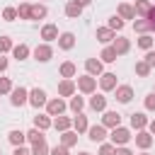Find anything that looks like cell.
Segmentation results:
<instances>
[{
    "instance_id": "19",
    "label": "cell",
    "mask_w": 155,
    "mask_h": 155,
    "mask_svg": "<svg viewBox=\"0 0 155 155\" xmlns=\"http://www.w3.org/2000/svg\"><path fill=\"white\" fill-rule=\"evenodd\" d=\"M90 109L92 111H107V97L104 94H92L90 97Z\"/></svg>"
},
{
    "instance_id": "39",
    "label": "cell",
    "mask_w": 155,
    "mask_h": 155,
    "mask_svg": "<svg viewBox=\"0 0 155 155\" xmlns=\"http://www.w3.org/2000/svg\"><path fill=\"white\" fill-rule=\"evenodd\" d=\"M12 46H15V44H12L10 36H0V56L7 53V51H12Z\"/></svg>"
},
{
    "instance_id": "16",
    "label": "cell",
    "mask_w": 155,
    "mask_h": 155,
    "mask_svg": "<svg viewBox=\"0 0 155 155\" xmlns=\"http://www.w3.org/2000/svg\"><path fill=\"white\" fill-rule=\"evenodd\" d=\"M114 39H116V34H114V31H111L109 27H99V29H97V41H99V44L109 46V44H111Z\"/></svg>"
},
{
    "instance_id": "3",
    "label": "cell",
    "mask_w": 155,
    "mask_h": 155,
    "mask_svg": "<svg viewBox=\"0 0 155 155\" xmlns=\"http://www.w3.org/2000/svg\"><path fill=\"white\" fill-rule=\"evenodd\" d=\"M29 102V90L27 87H12V92H10V104L12 107H22V104H27Z\"/></svg>"
},
{
    "instance_id": "6",
    "label": "cell",
    "mask_w": 155,
    "mask_h": 155,
    "mask_svg": "<svg viewBox=\"0 0 155 155\" xmlns=\"http://www.w3.org/2000/svg\"><path fill=\"white\" fill-rule=\"evenodd\" d=\"M34 58H36L39 63H48V61L53 58V48H51V44H39V46L34 48Z\"/></svg>"
},
{
    "instance_id": "29",
    "label": "cell",
    "mask_w": 155,
    "mask_h": 155,
    "mask_svg": "<svg viewBox=\"0 0 155 155\" xmlns=\"http://www.w3.org/2000/svg\"><path fill=\"white\" fill-rule=\"evenodd\" d=\"M75 143H78V133H75V131H63V133H61V145L73 148Z\"/></svg>"
},
{
    "instance_id": "7",
    "label": "cell",
    "mask_w": 155,
    "mask_h": 155,
    "mask_svg": "<svg viewBox=\"0 0 155 155\" xmlns=\"http://www.w3.org/2000/svg\"><path fill=\"white\" fill-rule=\"evenodd\" d=\"M46 102H48V97H46V92L41 90V87H34V90H29V104L31 107H46Z\"/></svg>"
},
{
    "instance_id": "30",
    "label": "cell",
    "mask_w": 155,
    "mask_h": 155,
    "mask_svg": "<svg viewBox=\"0 0 155 155\" xmlns=\"http://www.w3.org/2000/svg\"><path fill=\"white\" fill-rule=\"evenodd\" d=\"M133 29H136L138 34H150V31H153V27H150V22H148L145 17L136 19V22H133Z\"/></svg>"
},
{
    "instance_id": "35",
    "label": "cell",
    "mask_w": 155,
    "mask_h": 155,
    "mask_svg": "<svg viewBox=\"0 0 155 155\" xmlns=\"http://www.w3.org/2000/svg\"><path fill=\"white\" fill-rule=\"evenodd\" d=\"M68 107H70L75 114H80V111L85 109V99H82V97H78V94H73V97H70V102H68Z\"/></svg>"
},
{
    "instance_id": "20",
    "label": "cell",
    "mask_w": 155,
    "mask_h": 155,
    "mask_svg": "<svg viewBox=\"0 0 155 155\" xmlns=\"http://www.w3.org/2000/svg\"><path fill=\"white\" fill-rule=\"evenodd\" d=\"M51 126H53V119H51L48 114H36V116H34V128L46 131V128H51Z\"/></svg>"
},
{
    "instance_id": "21",
    "label": "cell",
    "mask_w": 155,
    "mask_h": 155,
    "mask_svg": "<svg viewBox=\"0 0 155 155\" xmlns=\"http://www.w3.org/2000/svg\"><path fill=\"white\" fill-rule=\"evenodd\" d=\"M136 145H138V148H143V150H148V148L153 145V136H150L145 128H143V131H138V133H136Z\"/></svg>"
},
{
    "instance_id": "54",
    "label": "cell",
    "mask_w": 155,
    "mask_h": 155,
    "mask_svg": "<svg viewBox=\"0 0 155 155\" xmlns=\"http://www.w3.org/2000/svg\"><path fill=\"white\" fill-rule=\"evenodd\" d=\"M140 155H150V153H140Z\"/></svg>"
},
{
    "instance_id": "1",
    "label": "cell",
    "mask_w": 155,
    "mask_h": 155,
    "mask_svg": "<svg viewBox=\"0 0 155 155\" xmlns=\"http://www.w3.org/2000/svg\"><path fill=\"white\" fill-rule=\"evenodd\" d=\"M109 138H111V145H114V148H121V145H126L133 136H131V131H128L126 126H116V128H111Z\"/></svg>"
},
{
    "instance_id": "10",
    "label": "cell",
    "mask_w": 155,
    "mask_h": 155,
    "mask_svg": "<svg viewBox=\"0 0 155 155\" xmlns=\"http://www.w3.org/2000/svg\"><path fill=\"white\" fill-rule=\"evenodd\" d=\"M102 126H104V128H116V126H121V114H119V111H104Z\"/></svg>"
},
{
    "instance_id": "24",
    "label": "cell",
    "mask_w": 155,
    "mask_h": 155,
    "mask_svg": "<svg viewBox=\"0 0 155 155\" xmlns=\"http://www.w3.org/2000/svg\"><path fill=\"white\" fill-rule=\"evenodd\" d=\"M7 140L17 148V145H24V140H27V133L24 131H19V128H15V131H10L7 133Z\"/></svg>"
},
{
    "instance_id": "27",
    "label": "cell",
    "mask_w": 155,
    "mask_h": 155,
    "mask_svg": "<svg viewBox=\"0 0 155 155\" xmlns=\"http://www.w3.org/2000/svg\"><path fill=\"white\" fill-rule=\"evenodd\" d=\"M29 46L27 44H17V46H12V56L17 58V61H24V58H29Z\"/></svg>"
},
{
    "instance_id": "44",
    "label": "cell",
    "mask_w": 155,
    "mask_h": 155,
    "mask_svg": "<svg viewBox=\"0 0 155 155\" xmlns=\"http://www.w3.org/2000/svg\"><path fill=\"white\" fill-rule=\"evenodd\" d=\"M145 109H148V111H155V92H150V94L145 97Z\"/></svg>"
},
{
    "instance_id": "36",
    "label": "cell",
    "mask_w": 155,
    "mask_h": 155,
    "mask_svg": "<svg viewBox=\"0 0 155 155\" xmlns=\"http://www.w3.org/2000/svg\"><path fill=\"white\" fill-rule=\"evenodd\" d=\"M107 27H109L111 31H121V29H124V19H121V17H116V15H111V17H109V22H107Z\"/></svg>"
},
{
    "instance_id": "13",
    "label": "cell",
    "mask_w": 155,
    "mask_h": 155,
    "mask_svg": "<svg viewBox=\"0 0 155 155\" xmlns=\"http://www.w3.org/2000/svg\"><path fill=\"white\" fill-rule=\"evenodd\" d=\"M75 80H68V78H63L61 82H58V94L61 97H73L75 94Z\"/></svg>"
},
{
    "instance_id": "31",
    "label": "cell",
    "mask_w": 155,
    "mask_h": 155,
    "mask_svg": "<svg viewBox=\"0 0 155 155\" xmlns=\"http://www.w3.org/2000/svg\"><path fill=\"white\" fill-rule=\"evenodd\" d=\"M116 58H119V56H116V51H114L111 46H104L102 53H99V61H102V63H114Z\"/></svg>"
},
{
    "instance_id": "43",
    "label": "cell",
    "mask_w": 155,
    "mask_h": 155,
    "mask_svg": "<svg viewBox=\"0 0 155 155\" xmlns=\"http://www.w3.org/2000/svg\"><path fill=\"white\" fill-rule=\"evenodd\" d=\"M2 19H7V22H15V19H17V10H15V7H5V12H2Z\"/></svg>"
},
{
    "instance_id": "46",
    "label": "cell",
    "mask_w": 155,
    "mask_h": 155,
    "mask_svg": "<svg viewBox=\"0 0 155 155\" xmlns=\"http://www.w3.org/2000/svg\"><path fill=\"white\" fill-rule=\"evenodd\" d=\"M143 61H145L150 68H155V51H153V48H150V51H145V58H143Z\"/></svg>"
},
{
    "instance_id": "26",
    "label": "cell",
    "mask_w": 155,
    "mask_h": 155,
    "mask_svg": "<svg viewBox=\"0 0 155 155\" xmlns=\"http://www.w3.org/2000/svg\"><path fill=\"white\" fill-rule=\"evenodd\" d=\"M65 15H68L70 19H78V17L82 15V7H80L75 0H70V2H65Z\"/></svg>"
},
{
    "instance_id": "28",
    "label": "cell",
    "mask_w": 155,
    "mask_h": 155,
    "mask_svg": "<svg viewBox=\"0 0 155 155\" xmlns=\"http://www.w3.org/2000/svg\"><path fill=\"white\" fill-rule=\"evenodd\" d=\"M75 73H78L75 63H70V61L61 63V78H68V80H73V78H75Z\"/></svg>"
},
{
    "instance_id": "37",
    "label": "cell",
    "mask_w": 155,
    "mask_h": 155,
    "mask_svg": "<svg viewBox=\"0 0 155 155\" xmlns=\"http://www.w3.org/2000/svg\"><path fill=\"white\" fill-rule=\"evenodd\" d=\"M150 70H153V68H150L145 61H138V63H136V75H138V78H148Z\"/></svg>"
},
{
    "instance_id": "22",
    "label": "cell",
    "mask_w": 155,
    "mask_h": 155,
    "mask_svg": "<svg viewBox=\"0 0 155 155\" xmlns=\"http://www.w3.org/2000/svg\"><path fill=\"white\" fill-rule=\"evenodd\" d=\"M150 7H153V2H150V0H136L133 12H136V17H148Z\"/></svg>"
},
{
    "instance_id": "45",
    "label": "cell",
    "mask_w": 155,
    "mask_h": 155,
    "mask_svg": "<svg viewBox=\"0 0 155 155\" xmlns=\"http://www.w3.org/2000/svg\"><path fill=\"white\" fill-rule=\"evenodd\" d=\"M48 155H68V148H65V145H53V148L48 150Z\"/></svg>"
},
{
    "instance_id": "15",
    "label": "cell",
    "mask_w": 155,
    "mask_h": 155,
    "mask_svg": "<svg viewBox=\"0 0 155 155\" xmlns=\"http://www.w3.org/2000/svg\"><path fill=\"white\" fill-rule=\"evenodd\" d=\"M131 128H136V131L148 128V116H145L143 111H133V114H131Z\"/></svg>"
},
{
    "instance_id": "5",
    "label": "cell",
    "mask_w": 155,
    "mask_h": 155,
    "mask_svg": "<svg viewBox=\"0 0 155 155\" xmlns=\"http://www.w3.org/2000/svg\"><path fill=\"white\" fill-rule=\"evenodd\" d=\"M65 107H68V104H65L61 97H53V99L46 102V114H48V116H61V114L65 111Z\"/></svg>"
},
{
    "instance_id": "4",
    "label": "cell",
    "mask_w": 155,
    "mask_h": 155,
    "mask_svg": "<svg viewBox=\"0 0 155 155\" xmlns=\"http://www.w3.org/2000/svg\"><path fill=\"white\" fill-rule=\"evenodd\" d=\"M114 99H116L119 104H128V102L133 99V87H131V85H116Z\"/></svg>"
},
{
    "instance_id": "48",
    "label": "cell",
    "mask_w": 155,
    "mask_h": 155,
    "mask_svg": "<svg viewBox=\"0 0 155 155\" xmlns=\"http://www.w3.org/2000/svg\"><path fill=\"white\" fill-rule=\"evenodd\" d=\"M12 155H31V150H27V148H24V145H17V148H15V153H12Z\"/></svg>"
},
{
    "instance_id": "17",
    "label": "cell",
    "mask_w": 155,
    "mask_h": 155,
    "mask_svg": "<svg viewBox=\"0 0 155 155\" xmlns=\"http://www.w3.org/2000/svg\"><path fill=\"white\" fill-rule=\"evenodd\" d=\"M58 46H61L63 51H70V48L75 46V34H73V31H63V34H58Z\"/></svg>"
},
{
    "instance_id": "53",
    "label": "cell",
    "mask_w": 155,
    "mask_h": 155,
    "mask_svg": "<svg viewBox=\"0 0 155 155\" xmlns=\"http://www.w3.org/2000/svg\"><path fill=\"white\" fill-rule=\"evenodd\" d=\"M78 155H92V153H87V150H82V153H78Z\"/></svg>"
},
{
    "instance_id": "8",
    "label": "cell",
    "mask_w": 155,
    "mask_h": 155,
    "mask_svg": "<svg viewBox=\"0 0 155 155\" xmlns=\"http://www.w3.org/2000/svg\"><path fill=\"white\" fill-rule=\"evenodd\" d=\"M85 70H87V75L99 78V75L104 73V63H102L99 58H87V61H85Z\"/></svg>"
},
{
    "instance_id": "18",
    "label": "cell",
    "mask_w": 155,
    "mask_h": 155,
    "mask_svg": "<svg viewBox=\"0 0 155 155\" xmlns=\"http://www.w3.org/2000/svg\"><path fill=\"white\" fill-rule=\"evenodd\" d=\"M73 128H75V133L80 136V133H87V128H90V124H87V116L80 111V114H75V119H73Z\"/></svg>"
},
{
    "instance_id": "51",
    "label": "cell",
    "mask_w": 155,
    "mask_h": 155,
    "mask_svg": "<svg viewBox=\"0 0 155 155\" xmlns=\"http://www.w3.org/2000/svg\"><path fill=\"white\" fill-rule=\"evenodd\" d=\"M148 133H150V136H155V119H153V121H148Z\"/></svg>"
},
{
    "instance_id": "50",
    "label": "cell",
    "mask_w": 155,
    "mask_h": 155,
    "mask_svg": "<svg viewBox=\"0 0 155 155\" xmlns=\"http://www.w3.org/2000/svg\"><path fill=\"white\" fill-rule=\"evenodd\" d=\"M5 70H7V58L0 56V73H5Z\"/></svg>"
},
{
    "instance_id": "38",
    "label": "cell",
    "mask_w": 155,
    "mask_h": 155,
    "mask_svg": "<svg viewBox=\"0 0 155 155\" xmlns=\"http://www.w3.org/2000/svg\"><path fill=\"white\" fill-rule=\"evenodd\" d=\"M29 15H31V5H29V2H22V5L17 7V17H19V19H29Z\"/></svg>"
},
{
    "instance_id": "52",
    "label": "cell",
    "mask_w": 155,
    "mask_h": 155,
    "mask_svg": "<svg viewBox=\"0 0 155 155\" xmlns=\"http://www.w3.org/2000/svg\"><path fill=\"white\" fill-rule=\"evenodd\" d=\"M75 2H78V5H80V7H87V5H90V2H92V0H75Z\"/></svg>"
},
{
    "instance_id": "12",
    "label": "cell",
    "mask_w": 155,
    "mask_h": 155,
    "mask_svg": "<svg viewBox=\"0 0 155 155\" xmlns=\"http://www.w3.org/2000/svg\"><path fill=\"white\" fill-rule=\"evenodd\" d=\"M109 46L116 51V56H124V53H128V51H131V41H128V39H124V36H116Z\"/></svg>"
},
{
    "instance_id": "40",
    "label": "cell",
    "mask_w": 155,
    "mask_h": 155,
    "mask_svg": "<svg viewBox=\"0 0 155 155\" xmlns=\"http://www.w3.org/2000/svg\"><path fill=\"white\" fill-rule=\"evenodd\" d=\"M48 150H51V148H48L46 140H44V143H36V145L31 148V155H48Z\"/></svg>"
},
{
    "instance_id": "9",
    "label": "cell",
    "mask_w": 155,
    "mask_h": 155,
    "mask_svg": "<svg viewBox=\"0 0 155 155\" xmlns=\"http://www.w3.org/2000/svg\"><path fill=\"white\" fill-rule=\"evenodd\" d=\"M87 138H90L92 143H104V138H107V128H104L102 124L90 126V128H87Z\"/></svg>"
},
{
    "instance_id": "42",
    "label": "cell",
    "mask_w": 155,
    "mask_h": 155,
    "mask_svg": "<svg viewBox=\"0 0 155 155\" xmlns=\"http://www.w3.org/2000/svg\"><path fill=\"white\" fill-rule=\"evenodd\" d=\"M97 155H116V148L111 145V143H102L99 145V153Z\"/></svg>"
},
{
    "instance_id": "14",
    "label": "cell",
    "mask_w": 155,
    "mask_h": 155,
    "mask_svg": "<svg viewBox=\"0 0 155 155\" xmlns=\"http://www.w3.org/2000/svg\"><path fill=\"white\" fill-rule=\"evenodd\" d=\"M99 87H102L104 92L116 90V75H114V73H102V75H99Z\"/></svg>"
},
{
    "instance_id": "56",
    "label": "cell",
    "mask_w": 155,
    "mask_h": 155,
    "mask_svg": "<svg viewBox=\"0 0 155 155\" xmlns=\"http://www.w3.org/2000/svg\"><path fill=\"white\" fill-rule=\"evenodd\" d=\"M153 92H155V90H153Z\"/></svg>"
},
{
    "instance_id": "11",
    "label": "cell",
    "mask_w": 155,
    "mask_h": 155,
    "mask_svg": "<svg viewBox=\"0 0 155 155\" xmlns=\"http://www.w3.org/2000/svg\"><path fill=\"white\" fill-rule=\"evenodd\" d=\"M41 39H44V44L58 41V27L56 24H44L41 27Z\"/></svg>"
},
{
    "instance_id": "2",
    "label": "cell",
    "mask_w": 155,
    "mask_h": 155,
    "mask_svg": "<svg viewBox=\"0 0 155 155\" xmlns=\"http://www.w3.org/2000/svg\"><path fill=\"white\" fill-rule=\"evenodd\" d=\"M75 87H78L82 94H94V90H97V78H92V75H82V78H78Z\"/></svg>"
},
{
    "instance_id": "32",
    "label": "cell",
    "mask_w": 155,
    "mask_h": 155,
    "mask_svg": "<svg viewBox=\"0 0 155 155\" xmlns=\"http://www.w3.org/2000/svg\"><path fill=\"white\" fill-rule=\"evenodd\" d=\"M27 140H29L31 145H36V143H44V140H46V136H44V131L31 128V131H27Z\"/></svg>"
},
{
    "instance_id": "33",
    "label": "cell",
    "mask_w": 155,
    "mask_h": 155,
    "mask_svg": "<svg viewBox=\"0 0 155 155\" xmlns=\"http://www.w3.org/2000/svg\"><path fill=\"white\" fill-rule=\"evenodd\" d=\"M48 15V10H46V5H31V15H29V19H44Z\"/></svg>"
},
{
    "instance_id": "23",
    "label": "cell",
    "mask_w": 155,
    "mask_h": 155,
    "mask_svg": "<svg viewBox=\"0 0 155 155\" xmlns=\"http://www.w3.org/2000/svg\"><path fill=\"white\" fill-rule=\"evenodd\" d=\"M70 126H73V119H68V116H63V114L53 119V128L61 131V133H63V131H70Z\"/></svg>"
},
{
    "instance_id": "49",
    "label": "cell",
    "mask_w": 155,
    "mask_h": 155,
    "mask_svg": "<svg viewBox=\"0 0 155 155\" xmlns=\"http://www.w3.org/2000/svg\"><path fill=\"white\" fill-rule=\"evenodd\" d=\"M116 155H136L133 150H128L126 145H121V148H116Z\"/></svg>"
},
{
    "instance_id": "47",
    "label": "cell",
    "mask_w": 155,
    "mask_h": 155,
    "mask_svg": "<svg viewBox=\"0 0 155 155\" xmlns=\"http://www.w3.org/2000/svg\"><path fill=\"white\" fill-rule=\"evenodd\" d=\"M148 22H150V27H153V31H155V5L150 7V12H148V17H145Z\"/></svg>"
},
{
    "instance_id": "34",
    "label": "cell",
    "mask_w": 155,
    "mask_h": 155,
    "mask_svg": "<svg viewBox=\"0 0 155 155\" xmlns=\"http://www.w3.org/2000/svg\"><path fill=\"white\" fill-rule=\"evenodd\" d=\"M155 46V39L150 36V34H140V39H138V48H143V51H150Z\"/></svg>"
},
{
    "instance_id": "41",
    "label": "cell",
    "mask_w": 155,
    "mask_h": 155,
    "mask_svg": "<svg viewBox=\"0 0 155 155\" xmlns=\"http://www.w3.org/2000/svg\"><path fill=\"white\" fill-rule=\"evenodd\" d=\"M12 92V80L10 78H0V94H10Z\"/></svg>"
},
{
    "instance_id": "25",
    "label": "cell",
    "mask_w": 155,
    "mask_h": 155,
    "mask_svg": "<svg viewBox=\"0 0 155 155\" xmlns=\"http://www.w3.org/2000/svg\"><path fill=\"white\" fill-rule=\"evenodd\" d=\"M116 17H121V19H133V17H136V12H133V5H128V2H121V5H119V10H116Z\"/></svg>"
},
{
    "instance_id": "55",
    "label": "cell",
    "mask_w": 155,
    "mask_h": 155,
    "mask_svg": "<svg viewBox=\"0 0 155 155\" xmlns=\"http://www.w3.org/2000/svg\"><path fill=\"white\" fill-rule=\"evenodd\" d=\"M0 155H2V150H0Z\"/></svg>"
}]
</instances>
